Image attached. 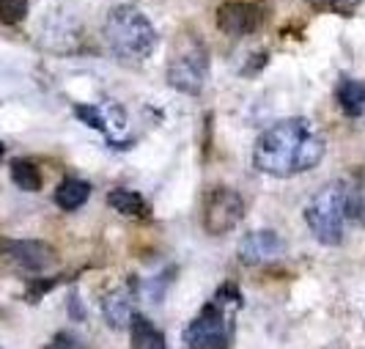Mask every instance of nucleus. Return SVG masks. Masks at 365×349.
<instances>
[{
    "instance_id": "f257e3e1",
    "label": "nucleus",
    "mask_w": 365,
    "mask_h": 349,
    "mask_svg": "<svg viewBox=\"0 0 365 349\" xmlns=\"http://www.w3.org/2000/svg\"><path fill=\"white\" fill-rule=\"evenodd\" d=\"M324 138L308 118H283L258 135L253 166L274 179L305 173L324 160Z\"/></svg>"
},
{
    "instance_id": "f03ea898",
    "label": "nucleus",
    "mask_w": 365,
    "mask_h": 349,
    "mask_svg": "<svg viewBox=\"0 0 365 349\" xmlns=\"http://www.w3.org/2000/svg\"><path fill=\"white\" fill-rule=\"evenodd\" d=\"M242 308V294L237 283H222L201 313L184 328L187 349H231L237 333V311Z\"/></svg>"
},
{
    "instance_id": "7ed1b4c3",
    "label": "nucleus",
    "mask_w": 365,
    "mask_h": 349,
    "mask_svg": "<svg viewBox=\"0 0 365 349\" xmlns=\"http://www.w3.org/2000/svg\"><path fill=\"white\" fill-rule=\"evenodd\" d=\"M105 41L115 61L138 66L157 50V28L138 6H113L105 17Z\"/></svg>"
},
{
    "instance_id": "20e7f679",
    "label": "nucleus",
    "mask_w": 365,
    "mask_h": 349,
    "mask_svg": "<svg viewBox=\"0 0 365 349\" xmlns=\"http://www.w3.org/2000/svg\"><path fill=\"white\" fill-rule=\"evenodd\" d=\"M346 196L349 184L329 182L305 206V223L311 234L327 248H338L346 237Z\"/></svg>"
},
{
    "instance_id": "39448f33",
    "label": "nucleus",
    "mask_w": 365,
    "mask_h": 349,
    "mask_svg": "<svg viewBox=\"0 0 365 349\" xmlns=\"http://www.w3.org/2000/svg\"><path fill=\"white\" fill-rule=\"evenodd\" d=\"M206 74H209V50L198 36L176 39L173 53L168 61V86L176 88L179 93L198 96L206 86Z\"/></svg>"
},
{
    "instance_id": "423d86ee",
    "label": "nucleus",
    "mask_w": 365,
    "mask_h": 349,
    "mask_svg": "<svg viewBox=\"0 0 365 349\" xmlns=\"http://www.w3.org/2000/svg\"><path fill=\"white\" fill-rule=\"evenodd\" d=\"M245 218V201L234 187H212L203 198V231L220 237L237 228L239 221Z\"/></svg>"
},
{
    "instance_id": "0eeeda50",
    "label": "nucleus",
    "mask_w": 365,
    "mask_h": 349,
    "mask_svg": "<svg viewBox=\"0 0 365 349\" xmlns=\"http://www.w3.org/2000/svg\"><path fill=\"white\" fill-rule=\"evenodd\" d=\"M0 256L25 273H47L55 264V251L38 239H0Z\"/></svg>"
},
{
    "instance_id": "6e6552de",
    "label": "nucleus",
    "mask_w": 365,
    "mask_h": 349,
    "mask_svg": "<svg viewBox=\"0 0 365 349\" xmlns=\"http://www.w3.org/2000/svg\"><path fill=\"white\" fill-rule=\"evenodd\" d=\"M286 253V242L277 231L269 228H258L239 239L237 256L245 267H261V264H272Z\"/></svg>"
},
{
    "instance_id": "1a4fd4ad",
    "label": "nucleus",
    "mask_w": 365,
    "mask_h": 349,
    "mask_svg": "<svg viewBox=\"0 0 365 349\" xmlns=\"http://www.w3.org/2000/svg\"><path fill=\"white\" fill-rule=\"evenodd\" d=\"M264 9L250 0H231L222 3L217 11V28L228 36H250L264 25Z\"/></svg>"
},
{
    "instance_id": "9d476101",
    "label": "nucleus",
    "mask_w": 365,
    "mask_h": 349,
    "mask_svg": "<svg viewBox=\"0 0 365 349\" xmlns=\"http://www.w3.org/2000/svg\"><path fill=\"white\" fill-rule=\"evenodd\" d=\"M135 280H129L127 286H118L102 297V316L108 322L110 330H124L132 325V316H135Z\"/></svg>"
},
{
    "instance_id": "9b49d317",
    "label": "nucleus",
    "mask_w": 365,
    "mask_h": 349,
    "mask_svg": "<svg viewBox=\"0 0 365 349\" xmlns=\"http://www.w3.org/2000/svg\"><path fill=\"white\" fill-rule=\"evenodd\" d=\"M77 118L83 124H88L91 129H99L108 141L115 138V132L127 127V113L118 105H77L74 108Z\"/></svg>"
},
{
    "instance_id": "f8f14e48",
    "label": "nucleus",
    "mask_w": 365,
    "mask_h": 349,
    "mask_svg": "<svg viewBox=\"0 0 365 349\" xmlns=\"http://www.w3.org/2000/svg\"><path fill=\"white\" fill-rule=\"evenodd\" d=\"M129 333H132V349H168L165 333L148 316H143V313H135L132 316Z\"/></svg>"
},
{
    "instance_id": "ddd939ff",
    "label": "nucleus",
    "mask_w": 365,
    "mask_h": 349,
    "mask_svg": "<svg viewBox=\"0 0 365 349\" xmlns=\"http://www.w3.org/2000/svg\"><path fill=\"white\" fill-rule=\"evenodd\" d=\"M335 99H338L341 111L346 113L349 118H360L365 113V83L344 77L338 83V88H335Z\"/></svg>"
},
{
    "instance_id": "4468645a",
    "label": "nucleus",
    "mask_w": 365,
    "mask_h": 349,
    "mask_svg": "<svg viewBox=\"0 0 365 349\" xmlns=\"http://www.w3.org/2000/svg\"><path fill=\"white\" fill-rule=\"evenodd\" d=\"M91 198V184L86 179H63L55 190V203L63 212H74Z\"/></svg>"
},
{
    "instance_id": "2eb2a0df",
    "label": "nucleus",
    "mask_w": 365,
    "mask_h": 349,
    "mask_svg": "<svg viewBox=\"0 0 365 349\" xmlns=\"http://www.w3.org/2000/svg\"><path fill=\"white\" fill-rule=\"evenodd\" d=\"M108 203L115 209V212L127 215V218H143V215H148L146 198H143L140 193H135V190H127V187H115V190H110Z\"/></svg>"
},
{
    "instance_id": "dca6fc26",
    "label": "nucleus",
    "mask_w": 365,
    "mask_h": 349,
    "mask_svg": "<svg viewBox=\"0 0 365 349\" xmlns=\"http://www.w3.org/2000/svg\"><path fill=\"white\" fill-rule=\"evenodd\" d=\"M9 171H11V182L17 184L19 190H25V193L41 190V171H38L36 163H31L25 157H17V160H11Z\"/></svg>"
},
{
    "instance_id": "f3484780",
    "label": "nucleus",
    "mask_w": 365,
    "mask_h": 349,
    "mask_svg": "<svg viewBox=\"0 0 365 349\" xmlns=\"http://www.w3.org/2000/svg\"><path fill=\"white\" fill-rule=\"evenodd\" d=\"M28 17V0H0V22L3 25H19Z\"/></svg>"
},
{
    "instance_id": "a211bd4d",
    "label": "nucleus",
    "mask_w": 365,
    "mask_h": 349,
    "mask_svg": "<svg viewBox=\"0 0 365 349\" xmlns=\"http://www.w3.org/2000/svg\"><path fill=\"white\" fill-rule=\"evenodd\" d=\"M365 0H311V6L322 9V11H332V14H344V17H351Z\"/></svg>"
},
{
    "instance_id": "6ab92c4d",
    "label": "nucleus",
    "mask_w": 365,
    "mask_h": 349,
    "mask_svg": "<svg viewBox=\"0 0 365 349\" xmlns=\"http://www.w3.org/2000/svg\"><path fill=\"white\" fill-rule=\"evenodd\" d=\"M346 218L354 223L365 226V193L357 187H349L346 196Z\"/></svg>"
},
{
    "instance_id": "aec40b11",
    "label": "nucleus",
    "mask_w": 365,
    "mask_h": 349,
    "mask_svg": "<svg viewBox=\"0 0 365 349\" xmlns=\"http://www.w3.org/2000/svg\"><path fill=\"white\" fill-rule=\"evenodd\" d=\"M44 349H83V344H80V338L74 335V333H55L53 338L44 344Z\"/></svg>"
},
{
    "instance_id": "412c9836",
    "label": "nucleus",
    "mask_w": 365,
    "mask_h": 349,
    "mask_svg": "<svg viewBox=\"0 0 365 349\" xmlns=\"http://www.w3.org/2000/svg\"><path fill=\"white\" fill-rule=\"evenodd\" d=\"M3 154H6V146H3V143H0V157H3Z\"/></svg>"
}]
</instances>
